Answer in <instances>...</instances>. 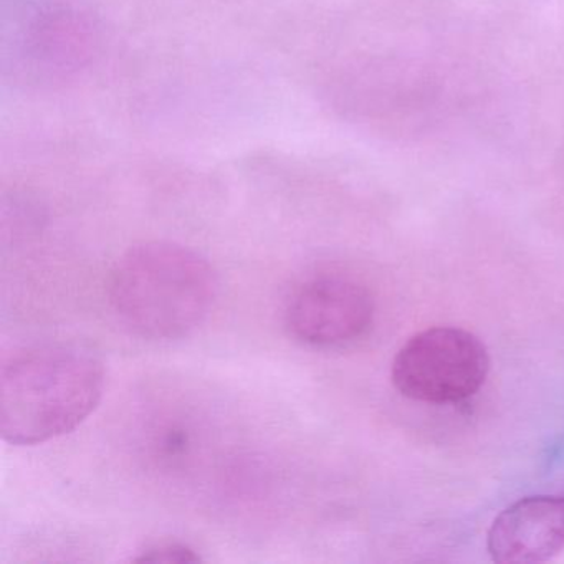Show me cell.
Returning a JSON list of instances; mask_svg holds the SVG:
<instances>
[{
  "label": "cell",
  "instance_id": "cell-2",
  "mask_svg": "<svg viewBox=\"0 0 564 564\" xmlns=\"http://www.w3.org/2000/svg\"><path fill=\"white\" fill-rule=\"evenodd\" d=\"M216 295L213 267L180 243L131 247L111 272V306L143 338L170 341L189 335L203 325Z\"/></svg>",
  "mask_w": 564,
  "mask_h": 564
},
{
  "label": "cell",
  "instance_id": "cell-6",
  "mask_svg": "<svg viewBox=\"0 0 564 564\" xmlns=\"http://www.w3.org/2000/svg\"><path fill=\"white\" fill-rule=\"evenodd\" d=\"M199 561L196 550L176 541L153 544L133 557V563L138 564H194Z\"/></svg>",
  "mask_w": 564,
  "mask_h": 564
},
{
  "label": "cell",
  "instance_id": "cell-3",
  "mask_svg": "<svg viewBox=\"0 0 564 564\" xmlns=\"http://www.w3.org/2000/svg\"><path fill=\"white\" fill-rule=\"evenodd\" d=\"M490 371L487 348L467 329L435 326L415 333L392 361L391 378L404 398L455 404L480 391Z\"/></svg>",
  "mask_w": 564,
  "mask_h": 564
},
{
  "label": "cell",
  "instance_id": "cell-1",
  "mask_svg": "<svg viewBox=\"0 0 564 564\" xmlns=\"http://www.w3.org/2000/svg\"><path fill=\"white\" fill-rule=\"evenodd\" d=\"M101 359L77 343L19 349L0 368V434L9 444H44L75 431L100 404Z\"/></svg>",
  "mask_w": 564,
  "mask_h": 564
},
{
  "label": "cell",
  "instance_id": "cell-5",
  "mask_svg": "<svg viewBox=\"0 0 564 564\" xmlns=\"http://www.w3.org/2000/svg\"><path fill=\"white\" fill-rule=\"evenodd\" d=\"M500 564L543 563L564 550V495H533L505 508L487 538Z\"/></svg>",
  "mask_w": 564,
  "mask_h": 564
},
{
  "label": "cell",
  "instance_id": "cell-4",
  "mask_svg": "<svg viewBox=\"0 0 564 564\" xmlns=\"http://www.w3.org/2000/svg\"><path fill=\"white\" fill-rule=\"evenodd\" d=\"M375 310V296L365 283L343 273H319L293 290L285 319L300 341L332 346L365 335Z\"/></svg>",
  "mask_w": 564,
  "mask_h": 564
}]
</instances>
